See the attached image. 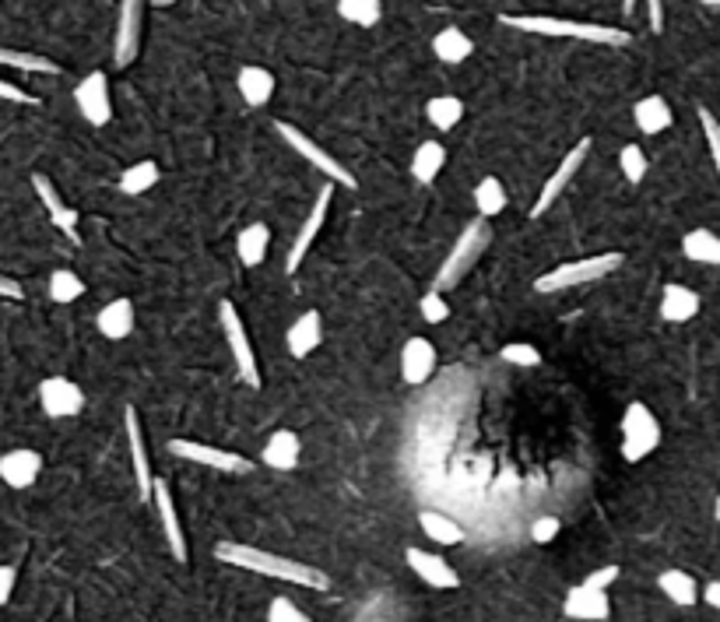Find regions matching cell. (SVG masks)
Listing matches in <instances>:
<instances>
[{"instance_id":"cell-1","label":"cell","mask_w":720,"mask_h":622,"mask_svg":"<svg viewBox=\"0 0 720 622\" xmlns=\"http://www.w3.org/2000/svg\"><path fill=\"white\" fill-rule=\"evenodd\" d=\"M215 560L225 566H239V570H250L260 576H272V581H282V584L306 588V591H327L331 588V576L324 570L299 563V560H285V555L264 552L254 545H243V542H218Z\"/></svg>"},{"instance_id":"cell-2","label":"cell","mask_w":720,"mask_h":622,"mask_svg":"<svg viewBox=\"0 0 720 622\" xmlns=\"http://www.w3.org/2000/svg\"><path fill=\"white\" fill-rule=\"evenodd\" d=\"M503 26L531 36H552V39H580L594 47H629L633 32L615 26H598V21H573V18H552V14H503Z\"/></svg>"},{"instance_id":"cell-3","label":"cell","mask_w":720,"mask_h":622,"mask_svg":"<svg viewBox=\"0 0 720 622\" xmlns=\"http://www.w3.org/2000/svg\"><path fill=\"white\" fill-rule=\"evenodd\" d=\"M489 243H492L489 221H485V218H471L467 226H464V233L457 236V243L450 247V254H446L443 264H440V271H436V278H433L436 293L446 296L450 288H457V285L467 278V271L482 260V254H485Z\"/></svg>"},{"instance_id":"cell-4","label":"cell","mask_w":720,"mask_h":622,"mask_svg":"<svg viewBox=\"0 0 720 622\" xmlns=\"http://www.w3.org/2000/svg\"><path fill=\"white\" fill-rule=\"evenodd\" d=\"M622 264H625V254H619V250L559 264V268H552V271L534 278V293L552 296V293H566V288H576V285H591V282H601V278H609L612 271H619Z\"/></svg>"},{"instance_id":"cell-5","label":"cell","mask_w":720,"mask_h":622,"mask_svg":"<svg viewBox=\"0 0 720 622\" xmlns=\"http://www.w3.org/2000/svg\"><path fill=\"white\" fill-rule=\"evenodd\" d=\"M661 447V422L643 402H633L622 415V457L625 464H640Z\"/></svg>"},{"instance_id":"cell-6","label":"cell","mask_w":720,"mask_h":622,"mask_svg":"<svg viewBox=\"0 0 720 622\" xmlns=\"http://www.w3.org/2000/svg\"><path fill=\"white\" fill-rule=\"evenodd\" d=\"M218 327L225 335V345H229L233 359H236V369L243 376V384L250 391H260V366H257V355H254V345H250V335H246V324L239 317V309L221 299L218 303Z\"/></svg>"},{"instance_id":"cell-7","label":"cell","mask_w":720,"mask_h":622,"mask_svg":"<svg viewBox=\"0 0 720 622\" xmlns=\"http://www.w3.org/2000/svg\"><path fill=\"white\" fill-rule=\"evenodd\" d=\"M275 130H278L282 141H285L292 151L303 155V159H306L313 169H320V172L327 176V184H334V187H348V190H352V187H358V184H355V176H352V169H345V166L337 162L327 148H320L313 138H306L299 127H292V124L278 120V124H275Z\"/></svg>"},{"instance_id":"cell-8","label":"cell","mask_w":720,"mask_h":622,"mask_svg":"<svg viewBox=\"0 0 720 622\" xmlns=\"http://www.w3.org/2000/svg\"><path fill=\"white\" fill-rule=\"evenodd\" d=\"M591 138H583V141H576L566 155H562V162L555 166V172L545 180V187H542V194H537V201L531 205V218H542L552 205H555V197L566 190L570 184H573V176L583 169V162H588V155H591Z\"/></svg>"},{"instance_id":"cell-9","label":"cell","mask_w":720,"mask_h":622,"mask_svg":"<svg viewBox=\"0 0 720 622\" xmlns=\"http://www.w3.org/2000/svg\"><path fill=\"white\" fill-rule=\"evenodd\" d=\"M172 457H184L190 464H200V468H215V472H229V475H243L250 472L254 464L246 461L243 454L221 451V447H208V443H194V440H169L166 443Z\"/></svg>"},{"instance_id":"cell-10","label":"cell","mask_w":720,"mask_h":622,"mask_svg":"<svg viewBox=\"0 0 720 622\" xmlns=\"http://www.w3.org/2000/svg\"><path fill=\"white\" fill-rule=\"evenodd\" d=\"M141 14H145V0H120L117 36H112V63L117 68H130L141 53Z\"/></svg>"},{"instance_id":"cell-11","label":"cell","mask_w":720,"mask_h":622,"mask_svg":"<svg viewBox=\"0 0 720 622\" xmlns=\"http://www.w3.org/2000/svg\"><path fill=\"white\" fill-rule=\"evenodd\" d=\"M331 201H334V184H324V187L317 190V201H313V208H309V215H306V221H303V229H299L296 243L288 247V257H285V271H288V275H296V271L303 268V257L309 254L313 239H317L320 229H324V218H327V211H331Z\"/></svg>"},{"instance_id":"cell-12","label":"cell","mask_w":720,"mask_h":622,"mask_svg":"<svg viewBox=\"0 0 720 622\" xmlns=\"http://www.w3.org/2000/svg\"><path fill=\"white\" fill-rule=\"evenodd\" d=\"M151 503L155 510H159V524H162V539L172 552V560L176 563H187L190 560V552H187V531L184 524H179V510H176V500L169 493V482L162 478H155L151 485Z\"/></svg>"},{"instance_id":"cell-13","label":"cell","mask_w":720,"mask_h":622,"mask_svg":"<svg viewBox=\"0 0 720 622\" xmlns=\"http://www.w3.org/2000/svg\"><path fill=\"white\" fill-rule=\"evenodd\" d=\"M75 106H78V113L92 127H106L112 120V99H109V78H106V71H92V75H85L78 81Z\"/></svg>"},{"instance_id":"cell-14","label":"cell","mask_w":720,"mask_h":622,"mask_svg":"<svg viewBox=\"0 0 720 622\" xmlns=\"http://www.w3.org/2000/svg\"><path fill=\"white\" fill-rule=\"evenodd\" d=\"M39 405L50 418H75L85 408V391L67 376H47L39 384Z\"/></svg>"},{"instance_id":"cell-15","label":"cell","mask_w":720,"mask_h":622,"mask_svg":"<svg viewBox=\"0 0 720 622\" xmlns=\"http://www.w3.org/2000/svg\"><path fill=\"white\" fill-rule=\"evenodd\" d=\"M124 430H127V443H130V461H134V485H138V496L141 500H151V485H155V475H151V457H148V447H145V433H141V415L134 405L124 408Z\"/></svg>"},{"instance_id":"cell-16","label":"cell","mask_w":720,"mask_h":622,"mask_svg":"<svg viewBox=\"0 0 720 622\" xmlns=\"http://www.w3.org/2000/svg\"><path fill=\"white\" fill-rule=\"evenodd\" d=\"M404 563L412 566V573L418 576V581H425V584L436 588V591H454V588H461L457 570L450 566V563L443 560V555H436V552L404 549Z\"/></svg>"},{"instance_id":"cell-17","label":"cell","mask_w":720,"mask_h":622,"mask_svg":"<svg viewBox=\"0 0 720 622\" xmlns=\"http://www.w3.org/2000/svg\"><path fill=\"white\" fill-rule=\"evenodd\" d=\"M32 187H36V194H39V201H42V208H47V215H50V221L53 226L71 239V243H81V233H78V211L71 208L60 197V190L50 184V176H42V172H32Z\"/></svg>"},{"instance_id":"cell-18","label":"cell","mask_w":720,"mask_h":622,"mask_svg":"<svg viewBox=\"0 0 720 622\" xmlns=\"http://www.w3.org/2000/svg\"><path fill=\"white\" fill-rule=\"evenodd\" d=\"M562 612H566V619H576V622H604L612 615V598H609V591L576 584V588H570L566 602H562Z\"/></svg>"},{"instance_id":"cell-19","label":"cell","mask_w":720,"mask_h":622,"mask_svg":"<svg viewBox=\"0 0 720 622\" xmlns=\"http://www.w3.org/2000/svg\"><path fill=\"white\" fill-rule=\"evenodd\" d=\"M436 369V345L430 338H408L401 348V381L422 387Z\"/></svg>"},{"instance_id":"cell-20","label":"cell","mask_w":720,"mask_h":622,"mask_svg":"<svg viewBox=\"0 0 720 622\" xmlns=\"http://www.w3.org/2000/svg\"><path fill=\"white\" fill-rule=\"evenodd\" d=\"M42 475V454L29 451V447H18L8 451L0 457V482L11 485V488H29L36 485V478Z\"/></svg>"},{"instance_id":"cell-21","label":"cell","mask_w":720,"mask_h":622,"mask_svg":"<svg viewBox=\"0 0 720 622\" xmlns=\"http://www.w3.org/2000/svg\"><path fill=\"white\" fill-rule=\"evenodd\" d=\"M703 299L696 288L682 285V282H668L664 293H661V317L668 324H689L692 317H700Z\"/></svg>"},{"instance_id":"cell-22","label":"cell","mask_w":720,"mask_h":622,"mask_svg":"<svg viewBox=\"0 0 720 622\" xmlns=\"http://www.w3.org/2000/svg\"><path fill=\"white\" fill-rule=\"evenodd\" d=\"M324 342V317L320 309H306V314L288 327L285 335V345H288V355L292 359H306L309 352H317Z\"/></svg>"},{"instance_id":"cell-23","label":"cell","mask_w":720,"mask_h":622,"mask_svg":"<svg viewBox=\"0 0 720 622\" xmlns=\"http://www.w3.org/2000/svg\"><path fill=\"white\" fill-rule=\"evenodd\" d=\"M303 457V440L292 430H275L264 443V464L275 472H292Z\"/></svg>"},{"instance_id":"cell-24","label":"cell","mask_w":720,"mask_h":622,"mask_svg":"<svg viewBox=\"0 0 720 622\" xmlns=\"http://www.w3.org/2000/svg\"><path fill=\"white\" fill-rule=\"evenodd\" d=\"M236 88H239V96L246 106H267L275 96V75L267 71V68H257V63H250V68H243L239 78H236Z\"/></svg>"},{"instance_id":"cell-25","label":"cell","mask_w":720,"mask_h":622,"mask_svg":"<svg viewBox=\"0 0 720 622\" xmlns=\"http://www.w3.org/2000/svg\"><path fill=\"white\" fill-rule=\"evenodd\" d=\"M633 120L640 127V135L647 138H654V135H664V130L671 127L674 113H671V106L664 96H647L633 106Z\"/></svg>"},{"instance_id":"cell-26","label":"cell","mask_w":720,"mask_h":622,"mask_svg":"<svg viewBox=\"0 0 720 622\" xmlns=\"http://www.w3.org/2000/svg\"><path fill=\"white\" fill-rule=\"evenodd\" d=\"M99 335L109 342H124L130 330H134V303L130 299H112L99 309Z\"/></svg>"},{"instance_id":"cell-27","label":"cell","mask_w":720,"mask_h":622,"mask_svg":"<svg viewBox=\"0 0 720 622\" xmlns=\"http://www.w3.org/2000/svg\"><path fill=\"white\" fill-rule=\"evenodd\" d=\"M658 588L668 602L679 605V609H692L696 602H700V584H696V576L686 570H664L658 576Z\"/></svg>"},{"instance_id":"cell-28","label":"cell","mask_w":720,"mask_h":622,"mask_svg":"<svg viewBox=\"0 0 720 622\" xmlns=\"http://www.w3.org/2000/svg\"><path fill=\"white\" fill-rule=\"evenodd\" d=\"M682 254L692 264H710V268H720V236L713 229H692L682 236Z\"/></svg>"},{"instance_id":"cell-29","label":"cell","mask_w":720,"mask_h":622,"mask_svg":"<svg viewBox=\"0 0 720 622\" xmlns=\"http://www.w3.org/2000/svg\"><path fill=\"white\" fill-rule=\"evenodd\" d=\"M267 243H272V229H267L264 221H254V226H246L236 236V254L246 268H260L267 257Z\"/></svg>"},{"instance_id":"cell-30","label":"cell","mask_w":720,"mask_h":622,"mask_svg":"<svg viewBox=\"0 0 720 622\" xmlns=\"http://www.w3.org/2000/svg\"><path fill=\"white\" fill-rule=\"evenodd\" d=\"M443 166H446V148L440 141H422L415 148V159H412L415 184H422V187L436 184V176L443 172Z\"/></svg>"},{"instance_id":"cell-31","label":"cell","mask_w":720,"mask_h":622,"mask_svg":"<svg viewBox=\"0 0 720 622\" xmlns=\"http://www.w3.org/2000/svg\"><path fill=\"white\" fill-rule=\"evenodd\" d=\"M418 527L425 531V539H433L436 545H461L464 542V527L454 517L440 514V510H422Z\"/></svg>"},{"instance_id":"cell-32","label":"cell","mask_w":720,"mask_h":622,"mask_svg":"<svg viewBox=\"0 0 720 622\" xmlns=\"http://www.w3.org/2000/svg\"><path fill=\"white\" fill-rule=\"evenodd\" d=\"M433 53L443 60V63H464L471 53H475V42H471L461 29H443V32H436V39H433Z\"/></svg>"},{"instance_id":"cell-33","label":"cell","mask_w":720,"mask_h":622,"mask_svg":"<svg viewBox=\"0 0 720 622\" xmlns=\"http://www.w3.org/2000/svg\"><path fill=\"white\" fill-rule=\"evenodd\" d=\"M510 205V197H506V187L496 180V176H482L479 187H475V208H479V218H496L503 215Z\"/></svg>"},{"instance_id":"cell-34","label":"cell","mask_w":720,"mask_h":622,"mask_svg":"<svg viewBox=\"0 0 720 622\" xmlns=\"http://www.w3.org/2000/svg\"><path fill=\"white\" fill-rule=\"evenodd\" d=\"M159 162H151V159H141V162H134L120 172V190L130 194V197H138V194H148L155 184H159Z\"/></svg>"},{"instance_id":"cell-35","label":"cell","mask_w":720,"mask_h":622,"mask_svg":"<svg viewBox=\"0 0 720 622\" xmlns=\"http://www.w3.org/2000/svg\"><path fill=\"white\" fill-rule=\"evenodd\" d=\"M0 68H14V71H26V75H60V63H53L50 57L8 50V47H0Z\"/></svg>"},{"instance_id":"cell-36","label":"cell","mask_w":720,"mask_h":622,"mask_svg":"<svg viewBox=\"0 0 720 622\" xmlns=\"http://www.w3.org/2000/svg\"><path fill=\"white\" fill-rule=\"evenodd\" d=\"M337 14H342L348 26L373 29L376 21L384 18V0H337Z\"/></svg>"},{"instance_id":"cell-37","label":"cell","mask_w":720,"mask_h":622,"mask_svg":"<svg viewBox=\"0 0 720 622\" xmlns=\"http://www.w3.org/2000/svg\"><path fill=\"white\" fill-rule=\"evenodd\" d=\"M425 117H430L436 130H454L464 117V102L457 96H436L425 102Z\"/></svg>"},{"instance_id":"cell-38","label":"cell","mask_w":720,"mask_h":622,"mask_svg":"<svg viewBox=\"0 0 720 622\" xmlns=\"http://www.w3.org/2000/svg\"><path fill=\"white\" fill-rule=\"evenodd\" d=\"M85 296V282L75 275V271H67V268H60V271H53L50 275V299L53 303H75V299H81Z\"/></svg>"},{"instance_id":"cell-39","label":"cell","mask_w":720,"mask_h":622,"mask_svg":"<svg viewBox=\"0 0 720 622\" xmlns=\"http://www.w3.org/2000/svg\"><path fill=\"white\" fill-rule=\"evenodd\" d=\"M619 166H622V176L629 184H643V176H647V155L640 145H625L619 151Z\"/></svg>"},{"instance_id":"cell-40","label":"cell","mask_w":720,"mask_h":622,"mask_svg":"<svg viewBox=\"0 0 720 622\" xmlns=\"http://www.w3.org/2000/svg\"><path fill=\"white\" fill-rule=\"evenodd\" d=\"M696 117H700V127H703V138H707V148H710V159H713V169H717V180H720V120L710 113L707 106L696 109Z\"/></svg>"},{"instance_id":"cell-41","label":"cell","mask_w":720,"mask_h":622,"mask_svg":"<svg viewBox=\"0 0 720 622\" xmlns=\"http://www.w3.org/2000/svg\"><path fill=\"white\" fill-rule=\"evenodd\" d=\"M500 359L503 363H510V366H542V352H537L534 345H527V342H510V345H503L500 348Z\"/></svg>"},{"instance_id":"cell-42","label":"cell","mask_w":720,"mask_h":622,"mask_svg":"<svg viewBox=\"0 0 720 622\" xmlns=\"http://www.w3.org/2000/svg\"><path fill=\"white\" fill-rule=\"evenodd\" d=\"M418 314L425 324H443L450 317V303L443 299V293H436V288H430L422 299H418Z\"/></svg>"},{"instance_id":"cell-43","label":"cell","mask_w":720,"mask_h":622,"mask_svg":"<svg viewBox=\"0 0 720 622\" xmlns=\"http://www.w3.org/2000/svg\"><path fill=\"white\" fill-rule=\"evenodd\" d=\"M267 622H313L292 598H285V594H278L272 605H267Z\"/></svg>"},{"instance_id":"cell-44","label":"cell","mask_w":720,"mask_h":622,"mask_svg":"<svg viewBox=\"0 0 720 622\" xmlns=\"http://www.w3.org/2000/svg\"><path fill=\"white\" fill-rule=\"evenodd\" d=\"M619 573H622V570H619L615 563H612V566H598V570H591L588 576H583V584L598 588V591H609V588L619 581Z\"/></svg>"},{"instance_id":"cell-45","label":"cell","mask_w":720,"mask_h":622,"mask_svg":"<svg viewBox=\"0 0 720 622\" xmlns=\"http://www.w3.org/2000/svg\"><path fill=\"white\" fill-rule=\"evenodd\" d=\"M555 535H559V517H537V521L531 524V539H534L537 545L555 542Z\"/></svg>"},{"instance_id":"cell-46","label":"cell","mask_w":720,"mask_h":622,"mask_svg":"<svg viewBox=\"0 0 720 622\" xmlns=\"http://www.w3.org/2000/svg\"><path fill=\"white\" fill-rule=\"evenodd\" d=\"M0 99H8V102H21V106H39V99L32 92H26V88H18L11 81H0Z\"/></svg>"},{"instance_id":"cell-47","label":"cell","mask_w":720,"mask_h":622,"mask_svg":"<svg viewBox=\"0 0 720 622\" xmlns=\"http://www.w3.org/2000/svg\"><path fill=\"white\" fill-rule=\"evenodd\" d=\"M647 21H650V32L654 36L664 32V0H647Z\"/></svg>"},{"instance_id":"cell-48","label":"cell","mask_w":720,"mask_h":622,"mask_svg":"<svg viewBox=\"0 0 720 622\" xmlns=\"http://www.w3.org/2000/svg\"><path fill=\"white\" fill-rule=\"evenodd\" d=\"M14 581H18V570H14V566H0V605H8V602H11Z\"/></svg>"},{"instance_id":"cell-49","label":"cell","mask_w":720,"mask_h":622,"mask_svg":"<svg viewBox=\"0 0 720 622\" xmlns=\"http://www.w3.org/2000/svg\"><path fill=\"white\" fill-rule=\"evenodd\" d=\"M0 299H26V288H21L14 278H8V275H0Z\"/></svg>"},{"instance_id":"cell-50","label":"cell","mask_w":720,"mask_h":622,"mask_svg":"<svg viewBox=\"0 0 720 622\" xmlns=\"http://www.w3.org/2000/svg\"><path fill=\"white\" fill-rule=\"evenodd\" d=\"M700 598H703V602H707L710 609H717V612H720V581H710V584L700 591Z\"/></svg>"},{"instance_id":"cell-51","label":"cell","mask_w":720,"mask_h":622,"mask_svg":"<svg viewBox=\"0 0 720 622\" xmlns=\"http://www.w3.org/2000/svg\"><path fill=\"white\" fill-rule=\"evenodd\" d=\"M637 4H640V0H622V11H625V14H633V11H637Z\"/></svg>"},{"instance_id":"cell-52","label":"cell","mask_w":720,"mask_h":622,"mask_svg":"<svg viewBox=\"0 0 720 622\" xmlns=\"http://www.w3.org/2000/svg\"><path fill=\"white\" fill-rule=\"evenodd\" d=\"M155 8H172V4H179V0H151Z\"/></svg>"},{"instance_id":"cell-53","label":"cell","mask_w":720,"mask_h":622,"mask_svg":"<svg viewBox=\"0 0 720 622\" xmlns=\"http://www.w3.org/2000/svg\"><path fill=\"white\" fill-rule=\"evenodd\" d=\"M703 8H720V0H700Z\"/></svg>"},{"instance_id":"cell-54","label":"cell","mask_w":720,"mask_h":622,"mask_svg":"<svg viewBox=\"0 0 720 622\" xmlns=\"http://www.w3.org/2000/svg\"><path fill=\"white\" fill-rule=\"evenodd\" d=\"M713 517L720 521V496H717V503H713Z\"/></svg>"}]
</instances>
